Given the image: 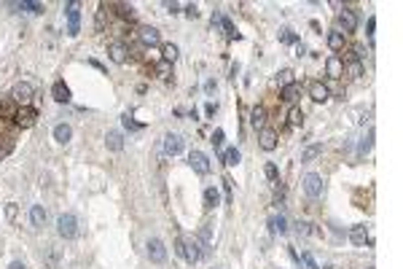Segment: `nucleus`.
I'll list each match as a JSON object with an SVG mask.
<instances>
[{
  "label": "nucleus",
  "instance_id": "1",
  "mask_svg": "<svg viewBox=\"0 0 403 269\" xmlns=\"http://www.w3.org/2000/svg\"><path fill=\"white\" fill-rule=\"evenodd\" d=\"M57 234L62 240H76L78 237V218L73 213H62L57 218Z\"/></svg>",
  "mask_w": 403,
  "mask_h": 269
},
{
  "label": "nucleus",
  "instance_id": "2",
  "mask_svg": "<svg viewBox=\"0 0 403 269\" xmlns=\"http://www.w3.org/2000/svg\"><path fill=\"white\" fill-rule=\"evenodd\" d=\"M183 240V259H186L188 261V264H196V261H199L202 259V251H199V240H196V237H180Z\"/></svg>",
  "mask_w": 403,
  "mask_h": 269
},
{
  "label": "nucleus",
  "instance_id": "3",
  "mask_svg": "<svg viewBox=\"0 0 403 269\" xmlns=\"http://www.w3.org/2000/svg\"><path fill=\"white\" fill-rule=\"evenodd\" d=\"M65 14H68V35H78V32H81V11H78V3H68L65 5Z\"/></svg>",
  "mask_w": 403,
  "mask_h": 269
},
{
  "label": "nucleus",
  "instance_id": "4",
  "mask_svg": "<svg viewBox=\"0 0 403 269\" xmlns=\"http://www.w3.org/2000/svg\"><path fill=\"white\" fill-rule=\"evenodd\" d=\"M145 248H148V259L154 261V264H164V261H167V248H164V242L159 237H151Z\"/></svg>",
  "mask_w": 403,
  "mask_h": 269
},
{
  "label": "nucleus",
  "instance_id": "5",
  "mask_svg": "<svg viewBox=\"0 0 403 269\" xmlns=\"http://www.w3.org/2000/svg\"><path fill=\"white\" fill-rule=\"evenodd\" d=\"M14 119H16V124H19V127H24V129H27V127H32V124L38 121V110L32 108V105H19Z\"/></svg>",
  "mask_w": 403,
  "mask_h": 269
},
{
  "label": "nucleus",
  "instance_id": "6",
  "mask_svg": "<svg viewBox=\"0 0 403 269\" xmlns=\"http://www.w3.org/2000/svg\"><path fill=\"white\" fill-rule=\"evenodd\" d=\"M32 94H35V89H32V84L22 81V84H16V87H14V91H11V100H14L16 105H30Z\"/></svg>",
  "mask_w": 403,
  "mask_h": 269
},
{
  "label": "nucleus",
  "instance_id": "7",
  "mask_svg": "<svg viewBox=\"0 0 403 269\" xmlns=\"http://www.w3.org/2000/svg\"><path fill=\"white\" fill-rule=\"evenodd\" d=\"M183 148H186V140H183L180 135H175V132L164 135V154H167V156L183 154Z\"/></svg>",
  "mask_w": 403,
  "mask_h": 269
},
{
  "label": "nucleus",
  "instance_id": "8",
  "mask_svg": "<svg viewBox=\"0 0 403 269\" xmlns=\"http://www.w3.org/2000/svg\"><path fill=\"white\" fill-rule=\"evenodd\" d=\"M188 165L194 167L199 175H210V170H213V167H210V159L202 154V151H196V148L188 154Z\"/></svg>",
  "mask_w": 403,
  "mask_h": 269
},
{
  "label": "nucleus",
  "instance_id": "9",
  "mask_svg": "<svg viewBox=\"0 0 403 269\" xmlns=\"http://www.w3.org/2000/svg\"><path fill=\"white\" fill-rule=\"evenodd\" d=\"M339 32L341 35H347V32H355L358 30V16H355V11L352 8H344V11H339Z\"/></svg>",
  "mask_w": 403,
  "mask_h": 269
},
{
  "label": "nucleus",
  "instance_id": "10",
  "mask_svg": "<svg viewBox=\"0 0 403 269\" xmlns=\"http://www.w3.org/2000/svg\"><path fill=\"white\" fill-rule=\"evenodd\" d=\"M304 191H307V196H320L322 194V178L317 173H307L304 175Z\"/></svg>",
  "mask_w": 403,
  "mask_h": 269
},
{
  "label": "nucleus",
  "instance_id": "11",
  "mask_svg": "<svg viewBox=\"0 0 403 269\" xmlns=\"http://www.w3.org/2000/svg\"><path fill=\"white\" fill-rule=\"evenodd\" d=\"M309 97H312L315 102H325V100H331V89L322 81H312L309 84Z\"/></svg>",
  "mask_w": 403,
  "mask_h": 269
},
{
  "label": "nucleus",
  "instance_id": "12",
  "mask_svg": "<svg viewBox=\"0 0 403 269\" xmlns=\"http://www.w3.org/2000/svg\"><path fill=\"white\" fill-rule=\"evenodd\" d=\"M127 54H129V49H127V43H121V41H116V43L108 46V57H110V60H113L116 65H124V62H127Z\"/></svg>",
  "mask_w": 403,
  "mask_h": 269
},
{
  "label": "nucleus",
  "instance_id": "13",
  "mask_svg": "<svg viewBox=\"0 0 403 269\" xmlns=\"http://www.w3.org/2000/svg\"><path fill=\"white\" fill-rule=\"evenodd\" d=\"M301 97V84H296V81H290L285 84V87L280 89V100L282 102H296Z\"/></svg>",
  "mask_w": 403,
  "mask_h": 269
},
{
  "label": "nucleus",
  "instance_id": "14",
  "mask_svg": "<svg viewBox=\"0 0 403 269\" xmlns=\"http://www.w3.org/2000/svg\"><path fill=\"white\" fill-rule=\"evenodd\" d=\"M258 140H261V148H263V151H274V148H277V140H280V135H277L274 129H266V127H263L261 132H258Z\"/></svg>",
  "mask_w": 403,
  "mask_h": 269
},
{
  "label": "nucleus",
  "instance_id": "15",
  "mask_svg": "<svg viewBox=\"0 0 403 269\" xmlns=\"http://www.w3.org/2000/svg\"><path fill=\"white\" fill-rule=\"evenodd\" d=\"M349 240H352L355 245H366V242L371 245V242H374L371 237H368V226H363V224H358V226L349 229Z\"/></svg>",
  "mask_w": 403,
  "mask_h": 269
},
{
  "label": "nucleus",
  "instance_id": "16",
  "mask_svg": "<svg viewBox=\"0 0 403 269\" xmlns=\"http://www.w3.org/2000/svg\"><path fill=\"white\" fill-rule=\"evenodd\" d=\"M325 73L331 78H341V76H344V62H341L336 54L328 57V60H325Z\"/></svg>",
  "mask_w": 403,
  "mask_h": 269
},
{
  "label": "nucleus",
  "instance_id": "17",
  "mask_svg": "<svg viewBox=\"0 0 403 269\" xmlns=\"http://www.w3.org/2000/svg\"><path fill=\"white\" fill-rule=\"evenodd\" d=\"M137 38L145 43V46H159V41H161V35H159L156 27H140V32H137Z\"/></svg>",
  "mask_w": 403,
  "mask_h": 269
},
{
  "label": "nucleus",
  "instance_id": "18",
  "mask_svg": "<svg viewBox=\"0 0 403 269\" xmlns=\"http://www.w3.org/2000/svg\"><path fill=\"white\" fill-rule=\"evenodd\" d=\"M250 124H253V129H263V124H266V108L263 105H255L253 110H250Z\"/></svg>",
  "mask_w": 403,
  "mask_h": 269
},
{
  "label": "nucleus",
  "instance_id": "19",
  "mask_svg": "<svg viewBox=\"0 0 403 269\" xmlns=\"http://www.w3.org/2000/svg\"><path fill=\"white\" fill-rule=\"evenodd\" d=\"M51 97H54L57 102H70V89L65 81H54V87H51Z\"/></svg>",
  "mask_w": 403,
  "mask_h": 269
},
{
  "label": "nucleus",
  "instance_id": "20",
  "mask_svg": "<svg viewBox=\"0 0 403 269\" xmlns=\"http://www.w3.org/2000/svg\"><path fill=\"white\" fill-rule=\"evenodd\" d=\"M54 140L57 143H62V146H65V143H70L73 140V127H70V124H57V127H54Z\"/></svg>",
  "mask_w": 403,
  "mask_h": 269
},
{
  "label": "nucleus",
  "instance_id": "21",
  "mask_svg": "<svg viewBox=\"0 0 403 269\" xmlns=\"http://www.w3.org/2000/svg\"><path fill=\"white\" fill-rule=\"evenodd\" d=\"M30 224L35 229H41L46 224V207L43 205H32L30 207Z\"/></svg>",
  "mask_w": 403,
  "mask_h": 269
},
{
  "label": "nucleus",
  "instance_id": "22",
  "mask_svg": "<svg viewBox=\"0 0 403 269\" xmlns=\"http://www.w3.org/2000/svg\"><path fill=\"white\" fill-rule=\"evenodd\" d=\"M105 146H108L110 151H121L124 148V135L116 132V129H110V132L105 135Z\"/></svg>",
  "mask_w": 403,
  "mask_h": 269
},
{
  "label": "nucleus",
  "instance_id": "23",
  "mask_svg": "<svg viewBox=\"0 0 403 269\" xmlns=\"http://www.w3.org/2000/svg\"><path fill=\"white\" fill-rule=\"evenodd\" d=\"M218 205H221V194H218V188L215 186H207V188H204V207L213 210Z\"/></svg>",
  "mask_w": 403,
  "mask_h": 269
},
{
  "label": "nucleus",
  "instance_id": "24",
  "mask_svg": "<svg viewBox=\"0 0 403 269\" xmlns=\"http://www.w3.org/2000/svg\"><path fill=\"white\" fill-rule=\"evenodd\" d=\"M269 229H272L274 234H285L288 232V218L285 215H272V218H269Z\"/></svg>",
  "mask_w": 403,
  "mask_h": 269
},
{
  "label": "nucleus",
  "instance_id": "25",
  "mask_svg": "<svg viewBox=\"0 0 403 269\" xmlns=\"http://www.w3.org/2000/svg\"><path fill=\"white\" fill-rule=\"evenodd\" d=\"M320 154H322V143H312V146H307V148L301 151V162H312Z\"/></svg>",
  "mask_w": 403,
  "mask_h": 269
},
{
  "label": "nucleus",
  "instance_id": "26",
  "mask_svg": "<svg viewBox=\"0 0 403 269\" xmlns=\"http://www.w3.org/2000/svg\"><path fill=\"white\" fill-rule=\"evenodd\" d=\"M296 229H299V234H312V237H322V229H317L315 224H309V221H299V224H296Z\"/></svg>",
  "mask_w": 403,
  "mask_h": 269
},
{
  "label": "nucleus",
  "instance_id": "27",
  "mask_svg": "<svg viewBox=\"0 0 403 269\" xmlns=\"http://www.w3.org/2000/svg\"><path fill=\"white\" fill-rule=\"evenodd\" d=\"M240 159H242V156H240V151H237V148H226V151H223V165H226V167H237V165H240Z\"/></svg>",
  "mask_w": 403,
  "mask_h": 269
},
{
  "label": "nucleus",
  "instance_id": "28",
  "mask_svg": "<svg viewBox=\"0 0 403 269\" xmlns=\"http://www.w3.org/2000/svg\"><path fill=\"white\" fill-rule=\"evenodd\" d=\"M328 46H331L333 51H341V49H344V35H341L339 30H333L331 35H328Z\"/></svg>",
  "mask_w": 403,
  "mask_h": 269
},
{
  "label": "nucleus",
  "instance_id": "29",
  "mask_svg": "<svg viewBox=\"0 0 403 269\" xmlns=\"http://www.w3.org/2000/svg\"><path fill=\"white\" fill-rule=\"evenodd\" d=\"M177 54H180V51H177V46H175V43H167V46H164V49H161V57H164V62H169V65H172V62L177 60Z\"/></svg>",
  "mask_w": 403,
  "mask_h": 269
},
{
  "label": "nucleus",
  "instance_id": "30",
  "mask_svg": "<svg viewBox=\"0 0 403 269\" xmlns=\"http://www.w3.org/2000/svg\"><path fill=\"white\" fill-rule=\"evenodd\" d=\"M221 27L226 30V35L231 38V41H237V38H240V32H237V27H234V22H231L229 16H221Z\"/></svg>",
  "mask_w": 403,
  "mask_h": 269
},
{
  "label": "nucleus",
  "instance_id": "31",
  "mask_svg": "<svg viewBox=\"0 0 403 269\" xmlns=\"http://www.w3.org/2000/svg\"><path fill=\"white\" fill-rule=\"evenodd\" d=\"M288 124H290V127H301V124H304V110L301 108L290 110V113H288Z\"/></svg>",
  "mask_w": 403,
  "mask_h": 269
},
{
  "label": "nucleus",
  "instance_id": "32",
  "mask_svg": "<svg viewBox=\"0 0 403 269\" xmlns=\"http://www.w3.org/2000/svg\"><path fill=\"white\" fill-rule=\"evenodd\" d=\"M22 11H30V14H43V3H32V0H22L19 3Z\"/></svg>",
  "mask_w": 403,
  "mask_h": 269
},
{
  "label": "nucleus",
  "instance_id": "33",
  "mask_svg": "<svg viewBox=\"0 0 403 269\" xmlns=\"http://www.w3.org/2000/svg\"><path fill=\"white\" fill-rule=\"evenodd\" d=\"M263 175H266V178L272 180V183H277V180H280V170H277V165H274V162H266V167H263Z\"/></svg>",
  "mask_w": 403,
  "mask_h": 269
},
{
  "label": "nucleus",
  "instance_id": "34",
  "mask_svg": "<svg viewBox=\"0 0 403 269\" xmlns=\"http://www.w3.org/2000/svg\"><path fill=\"white\" fill-rule=\"evenodd\" d=\"M299 41V35H296L290 27H285V30H280V43H285V46H290V43H296Z\"/></svg>",
  "mask_w": 403,
  "mask_h": 269
},
{
  "label": "nucleus",
  "instance_id": "35",
  "mask_svg": "<svg viewBox=\"0 0 403 269\" xmlns=\"http://www.w3.org/2000/svg\"><path fill=\"white\" fill-rule=\"evenodd\" d=\"M347 76H349V78H360V76H363V62L349 60V65H347Z\"/></svg>",
  "mask_w": 403,
  "mask_h": 269
},
{
  "label": "nucleus",
  "instance_id": "36",
  "mask_svg": "<svg viewBox=\"0 0 403 269\" xmlns=\"http://www.w3.org/2000/svg\"><path fill=\"white\" fill-rule=\"evenodd\" d=\"M274 205L277 207L285 205V186H280V180H277V186H274Z\"/></svg>",
  "mask_w": 403,
  "mask_h": 269
},
{
  "label": "nucleus",
  "instance_id": "37",
  "mask_svg": "<svg viewBox=\"0 0 403 269\" xmlns=\"http://www.w3.org/2000/svg\"><path fill=\"white\" fill-rule=\"evenodd\" d=\"M299 261H304V264H307V269H320V264H317V261H315V256L309 253V251H304Z\"/></svg>",
  "mask_w": 403,
  "mask_h": 269
},
{
  "label": "nucleus",
  "instance_id": "38",
  "mask_svg": "<svg viewBox=\"0 0 403 269\" xmlns=\"http://www.w3.org/2000/svg\"><path fill=\"white\" fill-rule=\"evenodd\" d=\"M0 113H3V116H11V119H14V116H16L14 100H8V102H0Z\"/></svg>",
  "mask_w": 403,
  "mask_h": 269
},
{
  "label": "nucleus",
  "instance_id": "39",
  "mask_svg": "<svg viewBox=\"0 0 403 269\" xmlns=\"http://www.w3.org/2000/svg\"><path fill=\"white\" fill-rule=\"evenodd\" d=\"M156 73H159V76H161V78H169V73H172V65H169V62H164V60H161V62H159V65H156Z\"/></svg>",
  "mask_w": 403,
  "mask_h": 269
},
{
  "label": "nucleus",
  "instance_id": "40",
  "mask_svg": "<svg viewBox=\"0 0 403 269\" xmlns=\"http://www.w3.org/2000/svg\"><path fill=\"white\" fill-rule=\"evenodd\" d=\"M223 137H226V135H223V129H215V132L210 135V143H213L215 148H221L223 146Z\"/></svg>",
  "mask_w": 403,
  "mask_h": 269
},
{
  "label": "nucleus",
  "instance_id": "41",
  "mask_svg": "<svg viewBox=\"0 0 403 269\" xmlns=\"http://www.w3.org/2000/svg\"><path fill=\"white\" fill-rule=\"evenodd\" d=\"M121 124L127 129H143V124H137V121H132V116L127 113V116H121Z\"/></svg>",
  "mask_w": 403,
  "mask_h": 269
},
{
  "label": "nucleus",
  "instance_id": "42",
  "mask_svg": "<svg viewBox=\"0 0 403 269\" xmlns=\"http://www.w3.org/2000/svg\"><path fill=\"white\" fill-rule=\"evenodd\" d=\"M97 32H102V27H105V5H100V11H97Z\"/></svg>",
  "mask_w": 403,
  "mask_h": 269
},
{
  "label": "nucleus",
  "instance_id": "43",
  "mask_svg": "<svg viewBox=\"0 0 403 269\" xmlns=\"http://www.w3.org/2000/svg\"><path fill=\"white\" fill-rule=\"evenodd\" d=\"M374 30H376V16H368V43H374Z\"/></svg>",
  "mask_w": 403,
  "mask_h": 269
},
{
  "label": "nucleus",
  "instance_id": "44",
  "mask_svg": "<svg viewBox=\"0 0 403 269\" xmlns=\"http://www.w3.org/2000/svg\"><path fill=\"white\" fill-rule=\"evenodd\" d=\"M186 16H188V19H196V16H199V8H196L194 3H191V5H186Z\"/></svg>",
  "mask_w": 403,
  "mask_h": 269
},
{
  "label": "nucleus",
  "instance_id": "45",
  "mask_svg": "<svg viewBox=\"0 0 403 269\" xmlns=\"http://www.w3.org/2000/svg\"><path fill=\"white\" fill-rule=\"evenodd\" d=\"M5 215H8V221H16V205H14V202L5 207Z\"/></svg>",
  "mask_w": 403,
  "mask_h": 269
},
{
  "label": "nucleus",
  "instance_id": "46",
  "mask_svg": "<svg viewBox=\"0 0 403 269\" xmlns=\"http://www.w3.org/2000/svg\"><path fill=\"white\" fill-rule=\"evenodd\" d=\"M290 76H293L290 70H282V73L277 76V78H280V81H282V87H285V84H290Z\"/></svg>",
  "mask_w": 403,
  "mask_h": 269
},
{
  "label": "nucleus",
  "instance_id": "47",
  "mask_svg": "<svg viewBox=\"0 0 403 269\" xmlns=\"http://www.w3.org/2000/svg\"><path fill=\"white\" fill-rule=\"evenodd\" d=\"M215 110H218V105H213V102L204 105V113H207V116H215Z\"/></svg>",
  "mask_w": 403,
  "mask_h": 269
},
{
  "label": "nucleus",
  "instance_id": "48",
  "mask_svg": "<svg viewBox=\"0 0 403 269\" xmlns=\"http://www.w3.org/2000/svg\"><path fill=\"white\" fill-rule=\"evenodd\" d=\"M8 269H27V264H24V261H11Z\"/></svg>",
  "mask_w": 403,
  "mask_h": 269
},
{
  "label": "nucleus",
  "instance_id": "49",
  "mask_svg": "<svg viewBox=\"0 0 403 269\" xmlns=\"http://www.w3.org/2000/svg\"><path fill=\"white\" fill-rule=\"evenodd\" d=\"M164 5H167V8L172 11V14H177V11H180V5H177V3H164Z\"/></svg>",
  "mask_w": 403,
  "mask_h": 269
}]
</instances>
